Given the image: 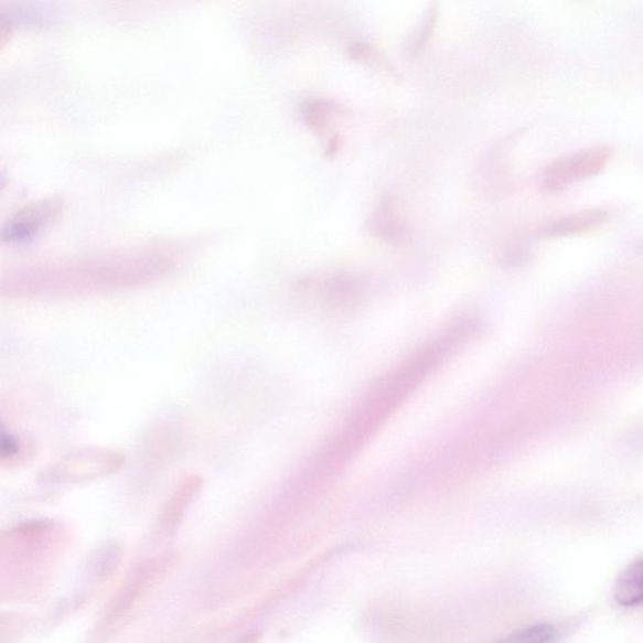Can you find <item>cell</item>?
<instances>
[{
  "label": "cell",
  "mask_w": 643,
  "mask_h": 643,
  "mask_svg": "<svg viewBox=\"0 0 643 643\" xmlns=\"http://www.w3.org/2000/svg\"><path fill=\"white\" fill-rule=\"evenodd\" d=\"M124 464V458L114 451L86 449L74 452L44 474L49 483H81L112 474Z\"/></svg>",
  "instance_id": "2"
},
{
  "label": "cell",
  "mask_w": 643,
  "mask_h": 643,
  "mask_svg": "<svg viewBox=\"0 0 643 643\" xmlns=\"http://www.w3.org/2000/svg\"><path fill=\"white\" fill-rule=\"evenodd\" d=\"M0 457L4 461H17L24 456V442L11 431L2 429V437H0Z\"/></svg>",
  "instance_id": "10"
},
{
  "label": "cell",
  "mask_w": 643,
  "mask_h": 643,
  "mask_svg": "<svg viewBox=\"0 0 643 643\" xmlns=\"http://www.w3.org/2000/svg\"><path fill=\"white\" fill-rule=\"evenodd\" d=\"M613 600L626 609L643 604V558L633 560L615 579Z\"/></svg>",
  "instance_id": "5"
},
{
  "label": "cell",
  "mask_w": 643,
  "mask_h": 643,
  "mask_svg": "<svg viewBox=\"0 0 643 643\" xmlns=\"http://www.w3.org/2000/svg\"><path fill=\"white\" fill-rule=\"evenodd\" d=\"M337 110L339 105L329 99H308L302 107V115L312 129L321 130Z\"/></svg>",
  "instance_id": "9"
},
{
  "label": "cell",
  "mask_w": 643,
  "mask_h": 643,
  "mask_svg": "<svg viewBox=\"0 0 643 643\" xmlns=\"http://www.w3.org/2000/svg\"><path fill=\"white\" fill-rule=\"evenodd\" d=\"M169 250L148 248L17 271L3 280L12 296H65L115 291L150 283L175 267Z\"/></svg>",
  "instance_id": "1"
},
{
  "label": "cell",
  "mask_w": 643,
  "mask_h": 643,
  "mask_svg": "<svg viewBox=\"0 0 643 643\" xmlns=\"http://www.w3.org/2000/svg\"><path fill=\"white\" fill-rule=\"evenodd\" d=\"M560 632L549 622L529 624L493 643H557Z\"/></svg>",
  "instance_id": "8"
},
{
  "label": "cell",
  "mask_w": 643,
  "mask_h": 643,
  "mask_svg": "<svg viewBox=\"0 0 643 643\" xmlns=\"http://www.w3.org/2000/svg\"><path fill=\"white\" fill-rule=\"evenodd\" d=\"M612 158L610 149L591 148L560 158L543 171L542 184L549 192L566 189L577 181L599 174Z\"/></svg>",
  "instance_id": "3"
},
{
  "label": "cell",
  "mask_w": 643,
  "mask_h": 643,
  "mask_svg": "<svg viewBox=\"0 0 643 643\" xmlns=\"http://www.w3.org/2000/svg\"><path fill=\"white\" fill-rule=\"evenodd\" d=\"M61 211L62 203L57 199H45L22 207L4 223L2 240L8 244L31 243Z\"/></svg>",
  "instance_id": "4"
},
{
  "label": "cell",
  "mask_w": 643,
  "mask_h": 643,
  "mask_svg": "<svg viewBox=\"0 0 643 643\" xmlns=\"http://www.w3.org/2000/svg\"><path fill=\"white\" fill-rule=\"evenodd\" d=\"M374 231L379 237L389 240H401L406 235L404 223L398 219L396 215L395 204L387 197L379 204L377 212L374 215L373 222Z\"/></svg>",
  "instance_id": "7"
},
{
  "label": "cell",
  "mask_w": 643,
  "mask_h": 643,
  "mask_svg": "<svg viewBox=\"0 0 643 643\" xmlns=\"http://www.w3.org/2000/svg\"><path fill=\"white\" fill-rule=\"evenodd\" d=\"M609 219L606 211L582 212L564 217L547 226L542 235L546 237H560V235L578 234L597 228Z\"/></svg>",
  "instance_id": "6"
}]
</instances>
